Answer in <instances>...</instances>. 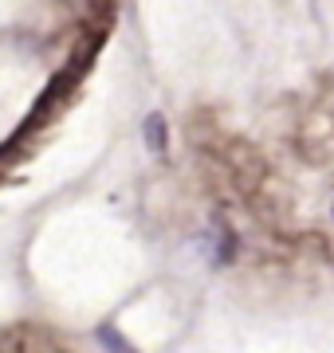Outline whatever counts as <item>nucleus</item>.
Instances as JSON below:
<instances>
[{"mask_svg":"<svg viewBox=\"0 0 334 353\" xmlns=\"http://www.w3.org/2000/svg\"><path fill=\"white\" fill-rule=\"evenodd\" d=\"M95 338H99V345H103V353H138L134 345H130L122 334H118L115 326H99L95 330Z\"/></svg>","mask_w":334,"mask_h":353,"instance_id":"obj_1","label":"nucleus"},{"mask_svg":"<svg viewBox=\"0 0 334 353\" xmlns=\"http://www.w3.org/2000/svg\"><path fill=\"white\" fill-rule=\"evenodd\" d=\"M166 118L161 114H150L146 118V145H150V153H166Z\"/></svg>","mask_w":334,"mask_h":353,"instance_id":"obj_2","label":"nucleus"}]
</instances>
